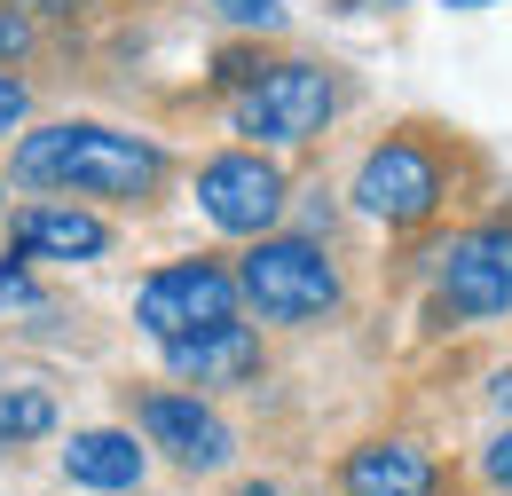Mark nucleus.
Here are the masks:
<instances>
[{
	"mask_svg": "<svg viewBox=\"0 0 512 496\" xmlns=\"http://www.w3.org/2000/svg\"><path fill=\"white\" fill-rule=\"evenodd\" d=\"M166 371L190 378V386H245L260 371L253 323H221V331H197V339H166Z\"/></svg>",
	"mask_w": 512,
	"mask_h": 496,
	"instance_id": "10",
	"label": "nucleus"
},
{
	"mask_svg": "<svg viewBox=\"0 0 512 496\" xmlns=\"http://www.w3.org/2000/svg\"><path fill=\"white\" fill-rule=\"evenodd\" d=\"M237 496H292V489H268V481H253V489H237Z\"/></svg>",
	"mask_w": 512,
	"mask_h": 496,
	"instance_id": "18",
	"label": "nucleus"
},
{
	"mask_svg": "<svg viewBox=\"0 0 512 496\" xmlns=\"http://www.w3.org/2000/svg\"><path fill=\"white\" fill-rule=\"evenodd\" d=\"M16 8H71V0H16Z\"/></svg>",
	"mask_w": 512,
	"mask_h": 496,
	"instance_id": "19",
	"label": "nucleus"
},
{
	"mask_svg": "<svg viewBox=\"0 0 512 496\" xmlns=\"http://www.w3.org/2000/svg\"><path fill=\"white\" fill-rule=\"evenodd\" d=\"M64 473L79 481V489H134V481H142V449H134V434L95 426V434H71Z\"/></svg>",
	"mask_w": 512,
	"mask_h": 496,
	"instance_id": "12",
	"label": "nucleus"
},
{
	"mask_svg": "<svg viewBox=\"0 0 512 496\" xmlns=\"http://www.w3.org/2000/svg\"><path fill=\"white\" fill-rule=\"evenodd\" d=\"M0 197H8V189H0Z\"/></svg>",
	"mask_w": 512,
	"mask_h": 496,
	"instance_id": "23",
	"label": "nucleus"
},
{
	"mask_svg": "<svg viewBox=\"0 0 512 496\" xmlns=\"http://www.w3.org/2000/svg\"><path fill=\"white\" fill-rule=\"evenodd\" d=\"M449 8H481V0H449Z\"/></svg>",
	"mask_w": 512,
	"mask_h": 496,
	"instance_id": "21",
	"label": "nucleus"
},
{
	"mask_svg": "<svg viewBox=\"0 0 512 496\" xmlns=\"http://www.w3.org/2000/svg\"><path fill=\"white\" fill-rule=\"evenodd\" d=\"M339 489L347 496H434L442 489V465L418 441H363V449H347Z\"/></svg>",
	"mask_w": 512,
	"mask_h": 496,
	"instance_id": "8",
	"label": "nucleus"
},
{
	"mask_svg": "<svg viewBox=\"0 0 512 496\" xmlns=\"http://www.w3.org/2000/svg\"><path fill=\"white\" fill-rule=\"evenodd\" d=\"M505 308H512V221L465 229L442 252V315L481 323V315H505Z\"/></svg>",
	"mask_w": 512,
	"mask_h": 496,
	"instance_id": "6",
	"label": "nucleus"
},
{
	"mask_svg": "<svg viewBox=\"0 0 512 496\" xmlns=\"http://www.w3.org/2000/svg\"><path fill=\"white\" fill-rule=\"evenodd\" d=\"M24 48H32V24H24V8H16V0H0V63H16Z\"/></svg>",
	"mask_w": 512,
	"mask_h": 496,
	"instance_id": "15",
	"label": "nucleus"
},
{
	"mask_svg": "<svg viewBox=\"0 0 512 496\" xmlns=\"http://www.w3.org/2000/svg\"><path fill=\"white\" fill-rule=\"evenodd\" d=\"M481 473H489L497 489H512V434H497V441H489V457H481Z\"/></svg>",
	"mask_w": 512,
	"mask_h": 496,
	"instance_id": "16",
	"label": "nucleus"
},
{
	"mask_svg": "<svg viewBox=\"0 0 512 496\" xmlns=\"http://www.w3.org/2000/svg\"><path fill=\"white\" fill-rule=\"evenodd\" d=\"M497 394H505V410H512V371H505V386H497Z\"/></svg>",
	"mask_w": 512,
	"mask_h": 496,
	"instance_id": "20",
	"label": "nucleus"
},
{
	"mask_svg": "<svg viewBox=\"0 0 512 496\" xmlns=\"http://www.w3.org/2000/svg\"><path fill=\"white\" fill-rule=\"evenodd\" d=\"M237 292L268 323H316V315L339 308V268L308 237H260L245 252V268H237Z\"/></svg>",
	"mask_w": 512,
	"mask_h": 496,
	"instance_id": "2",
	"label": "nucleus"
},
{
	"mask_svg": "<svg viewBox=\"0 0 512 496\" xmlns=\"http://www.w3.org/2000/svg\"><path fill=\"white\" fill-rule=\"evenodd\" d=\"M158 150L111 134V126H40L16 142V182L71 189V197H150L158 189Z\"/></svg>",
	"mask_w": 512,
	"mask_h": 496,
	"instance_id": "1",
	"label": "nucleus"
},
{
	"mask_svg": "<svg viewBox=\"0 0 512 496\" xmlns=\"http://www.w3.org/2000/svg\"><path fill=\"white\" fill-rule=\"evenodd\" d=\"M331 103H339L331 71H316V63H268L253 87L237 95V134H260V142H308V134H323Z\"/></svg>",
	"mask_w": 512,
	"mask_h": 496,
	"instance_id": "4",
	"label": "nucleus"
},
{
	"mask_svg": "<svg viewBox=\"0 0 512 496\" xmlns=\"http://www.w3.org/2000/svg\"><path fill=\"white\" fill-rule=\"evenodd\" d=\"M142 434L158 441V449H174L190 473H213V465H229V426L190 402V394H150L142 402Z\"/></svg>",
	"mask_w": 512,
	"mask_h": 496,
	"instance_id": "9",
	"label": "nucleus"
},
{
	"mask_svg": "<svg viewBox=\"0 0 512 496\" xmlns=\"http://www.w3.org/2000/svg\"><path fill=\"white\" fill-rule=\"evenodd\" d=\"M24 119V79H8V71H0V142H8V126Z\"/></svg>",
	"mask_w": 512,
	"mask_h": 496,
	"instance_id": "17",
	"label": "nucleus"
},
{
	"mask_svg": "<svg viewBox=\"0 0 512 496\" xmlns=\"http://www.w3.org/2000/svg\"><path fill=\"white\" fill-rule=\"evenodd\" d=\"M56 434V394L48 386H0V441Z\"/></svg>",
	"mask_w": 512,
	"mask_h": 496,
	"instance_id": "13",
	"label": "nucleus"
},
{
	"mask_svg": "<svg viewBox=\"0 0 512 496\" xmlns=\"http://www.w3.org/2000/svg\"><path fill=\"white\" fill-rule=\"evenodd\" d=\"M237 276L229 268H213V260H174V268H158L142 292H134V315H142V331L150 339H197V331H221V323H237Z\"/></svg>",
	"mask_w": 512,
	"mask_h": 496,
	"instance_id": "3",
	"label": "nucleus"
},
{
	"mask_svg": "<svg viewBox=\"0 0 512 496\" xmlns=\"http://www.w3.org/2000/svg\"><path fill=\"white\" fill-rule=\"evenodd\" d=\"M0 308H8V284H0Z\"/></svg>",
	"mask_w": 512,
	"mask_h": 496,
	"instance_id": "22",
	"label": "nucleus"
},
{
	"mask_svg": "<svg viewBox=\"0 0 512 496\" xmlns=\"http://www.w3.org/2000/svg\"><path fill=\"white\" fill-rule=\"evenodd\" d=\"M197 205H205L213 229L260 237V229L284 213V174H276L260 150H229V158H213V166L197 174Z\"/></svg>",
	"mask_w": 512,
	"mask_h": 496,
	"instance_id": "7",
	"label": "nucleus"
},
{
	"mask_svg": "<svg viewBox=\"0 0 512 496\" xmlns=\"http://www.w3.org/2000/svg\"><path fill=\"white\" fill-rule=\"evenodd\" d=\"M111 245V229L95 213H71V205H24L16 213V260H95Z\"/></svg>",
	"mask_w": 512,
	"mask_h": 496,
	"instance_id": "11",
	"label": "nucleus"
},
{
	"mask_svg": "<svg viewBox=\"0 0 512 496\" xmlns=\"http://www.w3.org/2000/svg\"><path fill=\"white\" fill-rule=\"evenodd\" d=\"M229 24H260V32H276L284 24V0H213Z\"/></svg>",
	"mask_w": 512,
	"mask_h": 496,
	"instance_id": "14",
	"label": "nucleus"
},
{
	"mask_svg": "<svg viewBox=\"0 0 512 496\" xmlns=\"http://www.w3.org/2000/svg\"><path fill=\"white\" fill-rule=\"evenodd\" d=\"M355 205H363L371 221H386V229L426 221V213L442 205V158H434L426 142H410V134L379 142V150L363 158V174H355Z\"/></svg>",
	"mask_w": 512,
	"mask_h": 496,
	"instance_id": "5",
	"label": "nucleus"
}]
</instances>
